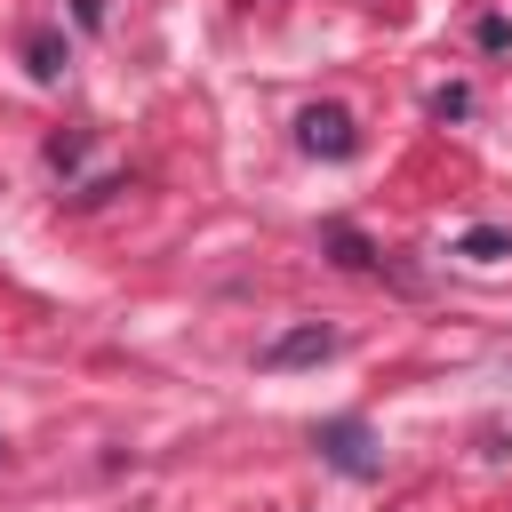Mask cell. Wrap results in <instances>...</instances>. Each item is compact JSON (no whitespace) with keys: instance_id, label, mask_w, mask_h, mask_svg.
Masks as SVG:
<instances>
[{"instance_id":"obj_8","label":"cell","mask_w":512,"mask_h":512,"mask_svg":"<svg viewBox=\"0 0 512 512\" xmlns=\"http://www.w3.org/2000/svg\"><path fill=\"white\" fill-rule=\"evenodd\" d=\"M480 48H512V24L504 16H480Z\"/></svg>"},{"instance_id":"obj_2","label":"cell","mask_w":512,"mask_h":512,"mask_svg":"<svg viewBox=\"0 0 512 512\" xmlns=\"http://www.w3.org/2000/svg\"><path fill=\"white\" fill-rule=\"evenodd\" d=\"M296 144L320 152V160H352V152H360V128H352L344 104H304V112H296Z\"/></svg>"},{"instance_id":"obj_5","label":"cell","mask_w":512,"mask_h":512,"mask_svg":"<svg viewBox=\"0 0 512 512\" xmlns=\"http://www.w3.org/2000/svg\"><path fill=\"white\" fill-rule=\"evenodd\" d=\"M456 256H472V264H504V256H512V232H496V224H472V232L456 240Z\"/></svg>"},{"instance_id":"obj_4","label":"cell","mask_w":512,"mask_h":512,"mask_svg":"<svg viewBox=\"0 0 512 512\" xmlns=\"http://www.w3.org/2000/svg\"><path fill=\"white\" fill-rule=\"evenodd\" d=\"M320 248H328L344 272H376V240H368L360 224H344V216H328V224H320Z\"/></svg>"},{"instance_id":"obj_6","label":"cell","mask_w":512,"mask_h":512,"mask_svg":"<svg viewBox=\"0 0 512 512\" xmlns=\"http://www.w3.org/2000/svg\"><path fill=\"white\" fill-rule=\"evenodd\" d=\"M24 56H32V72H40V80H56V72H64V40H56V32H32V40H24Z\"/></svg>"},{"instance_id":"obj_7","label":"cell","mask_w":512,"mask_h":512,"mask_svg":"<svg viewBox=\"0 0 512 512\" xmlns=\"http://www.w3.org/2000/svg\"><path fill=\"white\" fill-rule=\"evenodd\" d=\"M464 112H472V88H456V80L432 88V120H464Z\"/></svg>"},{"instance_id":"obj_3","label":"cell","mask_w":512,"mask_h":512,"mask_svg":"<svg viewBox=\"0 0 512 512\" xmlns=\"http://www.w3.org/2000/svg\"><path fill=\"white\" fill-rule=\"evenodd\" d=\"M328 352H336V328L296 320V328H280V336L256 352V368H264V376H280V368H312V360H328Z\"/></svg>"},{"instance_id":"obj_1","label":"cell","mask_w":512,"mask_h":512,"mask_svg":"<svg viewBox=\"0 0 512 512\" xmlns=\"http://www.w3.org/2000/svg\"><path fill=\"white\" fill-rule=\"evenodd\" d=\"M312 448L344 472V480H376L384 472V456H376V432L360 424V416H320L312 424Z\"/></svg>"}]
</instances>
